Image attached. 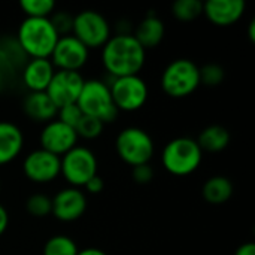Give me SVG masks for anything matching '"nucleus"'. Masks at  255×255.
Returning <instances> with one entry per match:
<instances>
[{
	"instance_id": "nucleus-9",
	"label": "nucleus",
	"mask_w": 255,
	"mask_h": 255,
	"mask_svg": "<svg viewBox=\"0 0 255 255\" xmlns=\"http://www.w3.org/2000/svg\"><path fill=\"white\" fill-rule=\"evenodd\" d=\"M115 108L123 112L139 111L148 100V85L139 75L114 78L109 85Z\"/></svg>"
},
{
	"instance_id": "nucleus-30",
	"label": "nucleus",
	"mask_w": 255,
	"mask_h": 255,
	"mask_svg": "<svg viewBox=\"0 0 255 255\" xmlns=\"http://www.w3.org/2000/svg\"><path fill=\"white\" fill-rule=\"evenodd\" d=\"M131 178L136 184L145 185L154 179V170L151 164H140V166L131 167Z\"/></svg>"
},
{
	"instance_id": "nucleus-31",
	"label": "nucleus",
	"mask_w": 255,
	"mask_h": 255,
	"mask_svg": "<svg viewBox=\"0 0 255 255\" xmlns=\"http://www.w3.org/2000/svg\"><path fill=\"white\" fill-rule=\"evenodd\" d=\"M84 188L88 194H100L105 188V181L100 175H96L84 185Z\"/></svg>"
},
{
	"instance_id": "nucleus-17",
	"label": "nucleus",
	"mask_w": 255,
	"mask_h": 255,
	"mask_svg": "<svg viewBox=\"0 0 255 255\" xmlns=\"http://www.w3.org/2000/svg\"><path fill=\"white\" fill-rule=\"evenodd\" d=\"M24 134L21 128L9 121H0V166L12 163L22 151Z\"/></svg>"
},
{
	"instance_id": "nucleus-15",
	"label": "nucleus",
	"mask_w": 255,
	"mask_h": 255,
	"mask_svg": "<svg viewBox=\"0 0 255 255\" xmlns=\"http://www.w3.org/2000/svg\"><path fill=\"white\" fill-rule=\"evenodd\" d=\"M245 1L242 0H208L203 3V15L218 27H229L236 24L244 12Z\"/></svg>"
},
{
	"instance_id": "nucleus-3",
	"label": "nucleus",
	"mask_w": 255,
	"mask_h": 255,
	"mask_svg": "<svg viewBox=\"0 0 255 255\" xmlns=\"http://www.w3.org/2000/svg\"><path fill=\"white\" fill-rule=\"evenodd\" d=\"M203 158V151L200 149L196 139L191 137H176L166 143L161 152L163 167L175 176H188L194 173Z\"/></svg>"
},
{
	"instance_id": "nucleus-18",
	"label": "nucleus",
	"mask_w": 255,
	"mask_h": 255,
	"mask_svg": "<svg viewBox=\"0 0 255 255\" xmlns=\"http://www.w3.org/2000/svg\"><path fill=\"white\" fill-rule=\"evenodd\" d=\"M24 114L34 123H49L57 117V108L46 93H27L22 100Z\"/></svg>"
},
{
	"instance_id": "nucleus-26",
	"label": "nucleus",
	"mask_w": 255,
	"mask_h": 255,
	"mask_svg": "<svg viewBox=\"0 0 255 255\" xmlns=\"http://www.w3.org/2000/svg\"><path fill=\"white\" fill-rule=\"evenodd\" d=\"M103 127L105 124L102 121H99L97 118L88 117V115H82V118L79 120V123L75 127V131L78 134V137L82 139H96L103 133Z\"/></svg>"
},
{
	"instance_id": "nucleus-10",
	"label": "nucleus",
	"mask_w": 255,
	"mask_h": 255,
	"mask_svg": "<svg viewBox=\"0 0 255 255\" xmlns=\"http://www.w3.org/2000/svg\"><path fill=\"white\" fill-rule=\"evenodd\" d=\"M90 57V49L82 45L73 34L60 36L49 57L55 70L78 72L85 66Z\"/></svg>"
},
{
	"instance_id": "nucleus-32",
	"label": "nucleus",
	"mask_w": 255,
	"mask_h": 255,
	"mask_svg": "<svg viewBox=\"0 0 255 255\" xmlns=\"http://www.w3.org/2000/svg\"><path fill=\"white\" fill-rule=\"evenodd\" d=\"M7 226H9V214L6 208L0 205V236L6 232Z\"/></svg>"
},
{
	"instance_id": "nucleus-8",
	"label": "nucleus",
	"mask_w": 255,
	"mask_h": 255,
	"mask_svg": "<svg viewBox=\"0 0 255 255\" xmlns=\"http://www.w3.org/2000/svg\"><path fill=\"white\" fill-rule=\"evenodd\" d=\"M70 34H73L88 49L102 48L112 36L108 19L100 12L91 9L81 10L73 16Z\"/></svg>"
},
{
	"instance_id": "nucleus-11",
	"label": "nucleus",
	"mask_w": 255,
	"mask_h": 255,
	"mask_svg": "<svg viewBox=\"0 0 255 255\" xmlns=\"http://www.w3.org/2000/svg\"><path fill=\"white\" fill-rule=\"evenodd\" d=\"M84 82L85 79L81 76L79 72L55 70L45 93L55 105V108L60 109L63 106L73 105L78 102Z\"/></svg>"
},
{
	"instance_id": "nucleus-1",
	"label": "nucleus",
	"mask_w": 255,
	"mask_h": 255,
	"mask_svg": "<svg viewBox=\"0 0 255 255\" xmlns=\"http://www.w3.org/2000/svg\"><path fill=\"white\" fill-rule=\"evenodd\" d=\"M146 51L130 33H118L102 46V63L114 78L139 75L145 64Z\"/></svg>"
},
{
	"instance_id": "nucleus-34",
	"label": "nucleus",
	"mask_w": 255,
	"mask_h": 255,
	"mask_svg": "<svg viewBox=\"0 0 255 255\" xmlns=\"http://www.w3.org/2000/svg\"><path fill=\"white\" fill-rule=\"evenodd\" d=\"M78 255H108L105 251L99 250V248H85V250H79Z\"/></svg>"
},
{
	"instance_id": "nucleus-33",
	"label": "nucleus",
	"mask_w": 255,
	"mask_h": 255,
	"mask_svg": "<svg viewBox=\"0 0 255 255\" xmlns=\"http://www.w3.org/2000/svg\"><path fill=\"white\" fill-rule=\"evenodd\" d=\"M235 255H255V245L253 242L244 244V245H241L236 250V254Z\"/></svg>"
},
{
	"instance_id": "nucleus-29",
	"label": "nucleus",
	"mask_w": 255,
	"mask_h": 255,
	"mask_svg": "<svg viewBox=\"0 0 255 255\" xmlns=\"http://www.w3.org/2000/svg\"><path fill=\"white\" fill-rule=\"evenodd\" d=\"M55 31L58 33V36H66L72 33V22H73V16H70L67 12H55L52 13V18H49Z\"/></svg>"
},
{
	"instance_id": "nucleus-21",
	"label": "nucleus",
	"mask_w": 255,
	"mask_h": 255,
	"mask_svg": "<svg viewBox=\"0 0 255 255\" xmlns=\"http://www.w3.org/2000/svg\"><path fill=\"white\" fill-rule=\"evenodd\" d=\"M230 131L223 127V126H218V124H214V126H209V127H205L199 137H197V143L200 146V149L205 152H221L224 151L229 143H230Z\"/></svg>"
},
{
	"instance_id": "nucleus-5",
	"label": "nucleus",
	"mask_w": 255,
	"mask_h": 255,
	"mask_svg": "<svg viewBox=\"0 0 255 255\" xmlns=\"http://www.w3.org/2000/svg\"><path fill=\"white\" fill-rule=\"evenodd\" d=\"M76 105L84 115L97 118L103 124L112 123L118 117V109L112 102L109 85L99 79H88L84 82Z\"/></svg>"
},
{
	"instance_id": "nucleus-25",
	"label": "nucleus",
	"mask_w": 255,
	"mask_h": 255,
	"mask_svg": "<svg viewBox=\"0 0 255 255\" xmlns=\"http://www.w3.org/2000/svg\"><path fill=\"white\" fill-rule=\"evenodd\" d=\"M25 211L34 218H45L52 212V200L43 193H34L25 200Z\"/></svg>"
},
{
	"instance_id": "nucleus-2",
	"label": "nucleus",
	"mask_w": 255,
	"mask_h": 255,
	"mask_svg": "<svg viewBox=\"0 0 255 255\" xmlns=\"http://www.w3.org/2000/svg\"><path fill=\"white\" fill-rule=\"evenodd\" d=\"M58 37L49 18L25 16L16 33L19 48L30 58H49Z\"/></svg>"
},
{
	"instance_id": "nucleus-22",
	"label": "nucleus",
	"mask_w": 255,
	"mask_h": 255,
	"mask_svg": "<svg viewBox=\"0 0 255 255\" xmlns=\"http://www.w3.org/2000/svg\"><path fill=\"white\" fill-rule=\"evenodd\" d=\"M79 248L76 242L66 235L51 236L43 245V255H78Z\"/></svg>"
},
{
	"instance_id": "nucleus-36",
	"label": "nucleus",
	"mask_w": 255,
	"mask_h": 255,
	"mask_svg": "<svg viewBox=\"0 0 255 255\" xmlns=\"http://www.w3.org/2000/svg\"><path fill=\"white\" fill-rule=\"evenodd\" d=\"M1 55H3V54H1V51H0V60H1Z\"/></svg>"
},
{
	"instance_id": "nucleus-13",
	"label": "nucleus",
	"mask_w": 255,
	"mask_h": 255,
	"mask_svg": "<svg viewBox=\"0 0 255 255\" xmlns=\"http://www.w3.org/2000/svg\"><path fill=\"white\" fill-rule=\"evenodd\" d=\"M78 139L79 137L75 128L63 124L58 120L46 123L39 136L40 148L57 157H63L66 152L75 148L78 145Z\"/></svg>"
},
{
	"instance_id": "nucleus-23",
	"label": "nucleus",
	"mask_w": 255,
	"mask_h": 255,
	"mask_svg": "<svg viewBox=\"0 0 255 255\" xmlns=\"http://www.w3.org/2000/svg\"><path fill=\"white\" fill-rule=\"evenodd\" d=\"M172 13L182 22H190L203 15V3L200 0H178L172 4Z\"/></svg>"
},
{
	"instance_id": "nucleus-12",
	"label": "nucleus",
	"mask_w": 255,
	"mask_h": 255,
	"mask_svg": "<svg viewBox=\"0 0 255 255\" xmlns=\"http://www.w3.org/2000/svg\"><path fill=\"white\" fill-rule=\"evenodd\" d=\"M22 172L34 184H49L60 176V157L42 148L34 149L24 158Z\"/></svg>"
},
{
	"instance_id": "nucleus-27",
	"label": "nucleus",
	"mask_w": 255,
	"mask_h": 255,
	"mask_svg": "<svg viewBox=\"0 0 255 255\" xmlns=\"http://www.w3.org/2000/svg\"><path fill=\"white\" fill-rule=\"evenodd\" d=\"M199 73H200V85L203 84L206 87H218L220 84H223L226 78L224 69L215 63H209L205 64L203 67H199Z\"/></svg>"
},
{
	"instance_id": "nucleus-20",
	"label": "nucleus",
	"mask_w": 255,
	"mask_h": 255,
	"mask_svg": "<svg viewBox=\"0 0 255 255\" xmlns=\"http://www.w3.org/2000/svg\"><path fill=\"white\" fill-rule=\"evenodd\" d=\"M233 191H235L233 182L227 176H221V175L209 178L202 187V196L211 205L227 203L232 199Z\"/></svg>"
},
{
	"instance_id": "nucleus-24",
	"label": "nucleus",
	"mask_w": 255,
	"mask_h": 255,
	"mask_svg": "<svg viewBox=\"0 0 255 255\" xmlns=\"http://www.w3.org/2000/svg\"><path fill=\"white\" fill-rule=\"evenodd\" d=\"M19 7L27 18H49L55 10L52 0H21Z\"/></svg>"
},
{
	"instance_id": "nucleus-4",
	"label": "nucleus",
	"mask_w": 255,
	"mask_h": 255,
	"mask_svg": "<svg viewBox=\"0 0 255 255\" xmlns=\"http://www.w3.org/2000/svg\"><path fill=\"white\" fill-rule=\"evenodd\" d=\"M200 87L199 66L190 58H176L166 66L161 75V88L172 99L191 96Z\"/></svg>"
},
{
	"instance_id": "nucleus-14",
	"label": "nucleus",
	"mask_w": 255,
	"mask_h": 255,
	"mask_svg": "<svg viewBox=\"0 0 255 255\" xmlns=\"http://www.w3.org/2000/svg\"><path fill=\"white\" fill-rule=\"evenodd\" d=\"M52 215L61 223H73L87 211V196L81 188L67 187L60 190L52 199Z\"/></svg>"
},
{
	"instance_id": "nucleus-28",
	"label": "nucleus",
	"mask_w": 255,
	"mask_h": 255,
	"mask_svg": "<svg viewBox=\"0 0 255 255\" xmlns=\"http://www.w3.org/2000/svg\"><path fill=\"white\" fill-rule=\"evenodd\" d=\"M82 115L84 114L81 112V109H79V106L76 103L63 106V108H60L57 111V120L61 121L63 124L72 127V128L76 127V124L79 123V120L82 118Z\"/></svg>"
},
{
	"instance_id": "nucleus-6",
	"label": "nucleus",
	"mask_w": 255,
	"mask_h": 255,
	"mask_svg": "<svg viewBox=\"0 0 255 255\" xmlns=\"http://www.w3.org/2000/svg\"><path fill=\"white\" fill-rule=\"evenodd\" d=\"M115 149L118 157L131 167L149 164L155 152L152 137L140 127L123 128L117 136Z\"/></svg>"
},
{
	"instance_id": "nucleus-19",
	"label": "nucleus",
	"mask_w": 255,
	"mask_h": 255,
	"mask_svg": "<svg viewBox=\"0 0 255 255\" xmlns=\"http://www.w3.org/2000/svg\"><path fill=\"white\" fill-rule=\"evenodd\" d=\"M164 34H166L164 22L155 13H149L137 24L133 36L140 43V46L146 51L158 46L164 39Z\"/></svg>"
},
{
	"instance_id": "nucleus-35",
	"label": "nucleus",
	"mask_w": 255,
	"mask_h": 255,
	"mask_svg": "<svg viewBox=\"0 0 255 255\" xmlns=\"http://www.w3.org/2000/svg\"><path fill=\"white\" fill-rule=\"evenodd\" d=\"M250 39H251L253 42L255 40V21L254 19L250 22Z\"/></svg>"
},
{
	"instance_id": "nucleus-16",
	"label": "nucleus",
	"mask_w": 255,
	"mask_h": 255,
	"mask_svg": "<svg viewBox=\"0 0 255 255\" xmlns=\"http://www.w3.org/2000/svg\"><path fill=\"white\" fill-rule=\"evenodd\" d=\"M54 73L55 67L49 58H31L24 66L21 79L28 93H43L48 88Z\"/></svg>"
},
{
	"instance_id": "nucleus-7",
	"label": "nucleus",
	"mask_w": 255,
	"mask_h": 255,
	"mask_svg": "<svg viewBox=\"0 0 255 255\" xmlns=\"http://www.w3.org/2000/svg\"><path fill=\"white\" fill-rule=\"evenodd\" d=\"M60 175L70 187L81 188L97 175V158L87 146L76 145L60 157Z\"/></svg>"
}]
</instances>
